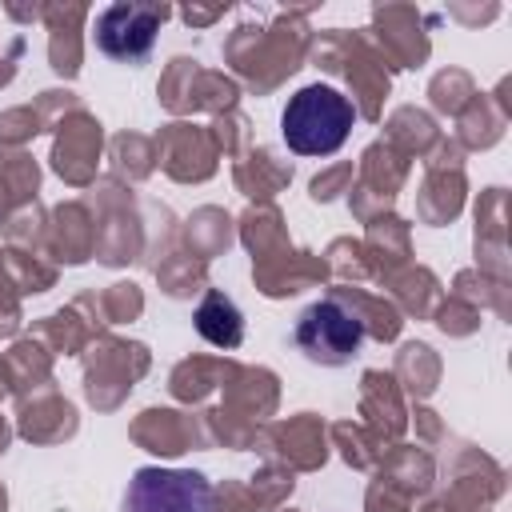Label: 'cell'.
<instances>
[{
	"label": "cell",
	"instance_id": "cell-5",
	"mask_svg": "<svg viewBox=\"0 0 512 512\" xmlns=\"http://www.w3.org/2000/svg\"><path fill=\"white\" fill-rule=\"evenodd\" d=\"M192 320H196V332H200L208 344H216V348H236V344L244 340V312H240L236 300L224 296L220 288H208V292H204V300L196 304Z\"/></svg>",
	"mask_w": 512,
	"mask_h": 512
},
{
	"label": "cell",
	"instance_id": "cell-4",
	"mask_svg": "<svg viewBox=\"0 0 512 512\" xmlns=\"http://www.w3.org/2000/svg\"><path fill=\"white\" fill-rule=\"evenodd\" d=\"M164 20H168V8L160 4H108L92 24V40L108 60L140 64L148 60Z\"/></svg>",
	"mask_w": 512,
	"mask_h": 512
},
{
	"label": "cell",
	"instance_id": "cell-1",
	"mask_svg": "<svg viewBox=\"0 0 512 512\" xmlns=\"http://www.w3.org/2000/svg\"><path fill=\"white\" fill-rule=\"evenodd\" d=\"M356 128V104L332 84H308L288 96L280 136L300 156H332Z\"/></svg>",
	"mask_w": 512,
	"mask_h": 512
},
{
	"label": "cell",
	"instance_id": "cell-2",
	"mask_svg": "<svg viewBox=\"0 0 512 512\" xmlns=\"http://www.w3.org/2000/svg\"><path fill=\"white\" fill-rule=\"evenodd\" d=\"M120 512H216V488L196 468H136Z\"/></svg>",
	"mask_w": 512,
	"mask_h": 512
},
{
	"label": "cell",
	"instance_id": "cell-3",
	"mask_svg": "<svg viewBox=\"0 0 512 512\" xmlns=\"http://www.w3.org/2000/svg\"><path fill=\"white\" fill-rule=\"evenodd\" d=\"M292 340L304 352V360L324 364V368H340V364L356 360V352L364 344V320L328 296V300H316L300 312Z\"/></svg>",
	"mask_w": 512,
	"mask_h": 512
}]
</instances>
